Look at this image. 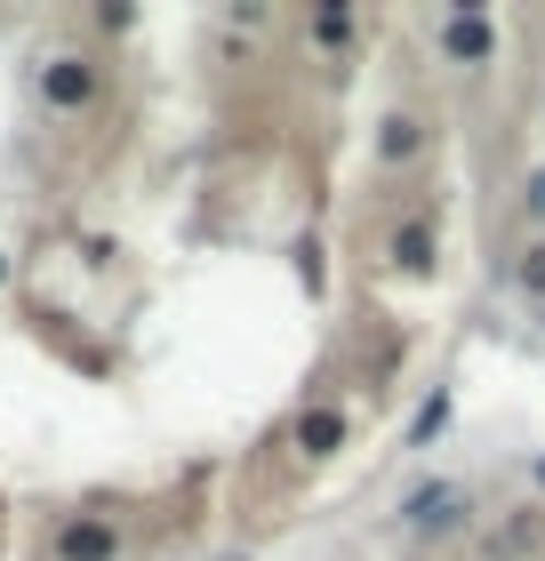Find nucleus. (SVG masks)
Instances as JSON below:
<instances>
[{
    "mask_svg": "<svg viewBox=\"0 0 545 561\" xmlns=\"http://www.w3.org/2000/svg\"><path fill=\"white\" fill-rule=\"evenodd\" d=\"M457 514H465V490H450V481H433V490H418V497L401 505V522L425 529V538H433V529H450Z\"/></svg>",
    "mask_w": 545,
    "mask_h": 561,
    "instance_id": "nucleus-1",
    "label": "nucleus"
},
{
    "mask_svg": "<svg viewBox=\"0 0 545 561\" xmlns=\"http://www.w3.org/2000/svg\"><path fill=\"white\" fill-rule=\"evenodd\" d=\"M441 48H450L457 65H481V57H489V16H450V33H441Z\"/></svg>",
    "mask_w": 545,
    "mask_h": 561,
    "instance_id": "nucleus-2",
    "label": "nucleus"
},
{
    "mask_svg": "<svg viewBox=\"0 0 545 561\" xmlns=\"http://www.w3.org/2000/svg\"><path fill=\"white\" fill-rule=\"evenodd\" d=\"M41 89H48V105H81L89 96V65H72V57H57L41 72Z\"/></svg>",
    "mask_w": 545,
    "mask_h": 561,
    "instance_id": "nucleus-4",
    "label": "nucleus"
},
{
    "mask_svg": "<svg viewBox=\"0 0 545 561\" xmlns=\"http://www.w3.org/2000/svg\"><path fill=\"white\" fill-rule=\"evenodd\" d=\"M522 201H530V217H545V169H530V185H522Z\"/></svg>",
    "mask_w": 545,
    "mask_h": 561,
    "instance_id": "nucleus-8",
    "label": "nucleus"
},
{
    "mask_svg": "<svg viewBox=\"0 0 545 561\" xmlns=\"http://www.w3.org/2000/svg\"><path fill=\"white\" fill-rule=\"evenodd\" d=\"M314 33H321V41H345V33H353V16H345V9H321V16H314Z\"/></svg>",
    "mask_w": 545,
    "mask_h": 561,
    "instance_id": "nucleus-6",
    "label": "nucleus"
},
{
    "mask_svg": "<svg viewBox=\"0 0 545 561\" xmlns=\"http://www.w3.org/2000/svg\"><path fill=\"white\" fill-rule=\"evenodd\" d=\"M297 442H305V449H314V457H329L337 442H345V425H337L329 410H314V417H305V425H297Z\"/></svg>",
    "mask_w": 545,
    "mask_h": 561,
    "instance_id": "nucleus-5",
    "label": "nucleus"
},
{
    "mask_svg": "<svg viewBox=\"0 0 545 561\" xmlns=\"http://www.w3.org/2000/svg\"><path fill=\"white\" fill-rule=\"evenodd\" d=\"M57 546H65V561H113V529L105 522H72Z\"/></svg>",
    "mask_w": 545,
    "mask_h": 561,
    "instance_id": "nucleus-3",
    "label": "nucleus"
},
{
    "mask_svg": "<svg viewBox=\"0 0 545 561\" xmlns=\"http://www.w3.org/2000/svg\"><path fill=\"white\" fill-rule=\"evenodd\" d=\"M537 481H545V466H537Z\"/></svg>",
    "mask_w": 545,
    "mask_h": 561,
    "instance_id": "nucleus-9",
    "label": "nucleus"
},
{
    "mask_svg": "<svg viewBox=\"0 0 545 561\" xmlns=\"http://www.w3.org/2000/svg\"><path fill=\"white\" fill-rule=\"evenodd\" d=\"M522 289L545 297V249H530V257H522Z\"/></svg>",
    "mask_w": 545,
    "mask_h": 561,
    "instance_id": "nucleus-7",
    "label": "nucleus"
}]
</instances>
